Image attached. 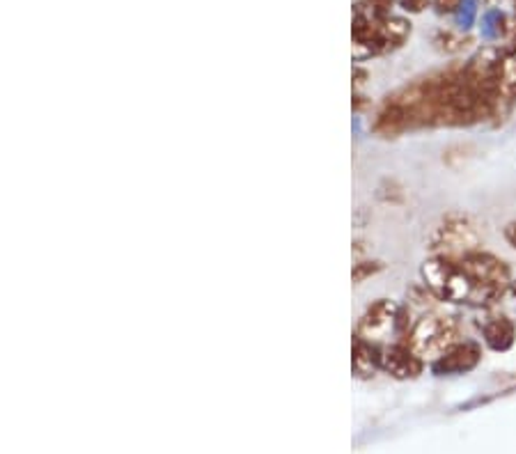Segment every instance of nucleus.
Segmentation results:
<instances>
[{
	"mask_svg": "<svg viewBox=\"0 0 516 454\" xmlns=\"http://www.w3.org/2000/svg\"><path fill=\"white\" fill-rule=\"evenodd\" d=\"M459 267L475 285V294H473V303L475 308H489L493 303L501 301L511 287V271L501 258L491 255V252L475 250L471 255L459 259Z\"/></svg>",
	"mask_w": 516,
	"mask_h": 454,
	"instance_id": "f257e3e1",
	"label": "nucleus"
},
{
	"mask_svg": "<svg viewBox=\"0 0 516 454\" xmlns=\"http://www.w3.org/2000/svg\"><path fill=\"white\" fill-rule=\"evenodd\" d=\"M422 285L434 294L439 301L448 303H473V294H475V285L473 280L464 273L457 259L439 258L431 255L425 259L421 267Z\"/></svg>",
	"mask_w": 516,
	"mask_h": 454,
	"instance_id": "f03ea898",
	"label": "nucleus"
},
{
	"mask_svg": "<svg viewBox=\"0 0 516 454\" xmlns=\"http://www.w3.org/2000/svg\"><path fill=\"white\" fill-rule=\"evenodd\" d=\"M457 333H459V322H457V317H452V314L427 313L413 323V328L409 331L404 342L409 344L415 353H421L422 359H425V356H436V359H439L440 353L457 342Z\"/></svg>",
	"mask_w": 516,
	"mask_h": 454,
	"instance_id": "7ed1b4c3",
	"label": "nucleus"
},
{
	"mask_svg": "<svg viewBox=\"0 0 516 454\" xmlns=\"http://www.w3.org/2000/svg\"><path fill=\"white\" fill-rule=\"evenodd\" d=\"M427 248H430L431 255L459 262L466 255L480 250V234L466 216H448L434 230Z\"/></svg>",
	"mask_w": 516,
	"mask_h": 454,
	"instance_id": "20e7f679",
	"label": "nucleus"
},
{
	"mask_svg": "<svg viewBox=\"0 0 516 454\" xmlns=\"http://www.w3.org/2000/svg\"><path fill=\"white\" fill-rule=\"evenodd\" d=\"M516 106V41L501 49V62H498V95L493 106V124H502L511 115Z\"/></svg>",
	"mask_w": 516,
	"mask_h": 454,
	"instance_id": "39448f33",
	"label": "nucleus"
},
{
	"mask_svg": "<svg viewBox=\"0 0 516 454\" xmlns=\"http://www.w3.org/2000/svg\"><path fill=\"white\" fill-rule=\"evenodd\" d=\"M482 360V347L475 340H464V342H455L450 349L440 353L439 359L431 363V374L434 377H461L468 374L480 365Z\"/></svg>",
	"mask_w": 516,
	"mask_h": 454,
	"instance_id": "423d86ee",
	"label": "nucleus"
},
{
	"mask_svg": "<svg viewBox=\"0 0 516 454\" xmlns=\"http://www.w3.org/2000/svg\"><path fill=\"white\" fill-rule=\"evenodd\" d=\"M397 314L400 305L388 298H379L365 310L358 322V335L376 344V340H384L393 331L397 335Z\"/></svg>",
	"mask_w": 516,
	"mask_h": 454,
	"instance_id": "0eeeda50",
	"label": "nucleus"
},
{
	"mask_svg": "<svg viewBox=\"0 0 516 454\" xmlns=\"http://www.w3.org/2000/svg\"><path fill=\"white\" fill-rule=\"evenodd\" d=\"M381 369L388 372L393 378H397V381H409V378L421 377L422 369H425V359L402 340V342L390 344V347L384 349Z\"/></svg>",
	"mask_w": 516,
	"mask_h": 454,
	"instance_id": "6e6552de",
	"label": "nucleus"
},
{
	"mask_svg": "<svg viewBox=\"0 0 516 454\" xmlns=\"http://www.w3.org/2000/svg\"><path fill=\"white\" fill-rule=\"evenodd\" d=\"M482 338L491 351H510L516 342V323L507 314H496L482 323Z\"/></svg>",
	"mask_w": 516,
	"mask_h": 454,
	"instance_id": "1a4fd4ad",
	"label": "nucleus"
},
{
	"mask_svg": "<svg viewBox=\"0 0 516 454\" xmlns=\"http://www.w3.org/2000/svg\"><path fill=\"white\" fill-rule=\"evenodd\" d=\"M381 349L376 347L370 340L354 338V359H351V368L358 378H372L376 374V369H381Z\"/></svg>",
	"mask_w": 516,
	"mask_h": 454,
	"instance_id": "9d476101",
	"label": "nucleus"
},
{
	"mask_svg": "<svg viewBox=\"0 0 516 454\" xmlns=\"http://www.w3.org/2000/svg\"><path fill=\"white\" fill-rule=\"evenodd\" d=\"M411 35V23L402 16H385L381 23V41H384V53L395 50L409 40Z\"/></svg>",
	"mask_w": 516,
	"mask_h": 454,
	"instance_id": "9b49d317",
	"label": "nucleus"
},
{
	"mask_svg": "<svg viewBox=\"0 0 516 454\" xmlns=\"http://www.w3.org/2000/svg\"><path fill=\"white\" fill-rule=\"evenodd\" d=\"M434 41H436V49L446 50V53H457V50H461L466 46L464 40L457 37L455 32H439Z\"/></svg>",
	"mask_w": 516,
	"mask_h": 454,
	"instance_id": "f8f14e48",
	"label": "nucleus"
},
{
	"mask_svg": "<svg viewBox=\"0 0 516 454\" xmlns=\"http://www.w3.org/2000/svg\"><path fill=\"white\" fill-rule=\"evenodd\" d=\"M381 268H384V264L381 262H358L354 267V283H363V280H367L370 276H375V273H379Z\"/></svg>",
	"mask_w": 516,
	"mask_h": 454,
	"instance_id": "ddd939ff",
	"label": "nucleus"
},
{
	"mask_svg": "<svg viewBox=\"0 0 516 454\" xmlns=\"http://www.w3.org/2000/svg\"><path fill=\"white\" fill-rule=\"evenodd\" d=\"M439 14H455V12L461 10L464 0H431Z\"/></svg>",
	"mask_w": 516,
	"mask_h": 454,
	"instance_id": "4468645a",
	"label": "nucleus"
},
{
	"mask_svg": "<svg viewBox=\"0 0 516 454\" xmlns=\"http://www.w3.org/2000/svg\"><path fill=\"white\" fill-rule=\"evenodd\" d=\"M365 5L375 10L376 14H388L390 7H393V0H363Z\"/></svg>",
	"mask_w": 516,
	"mask_h": 454,
	"instance_id": "2eb2a0df",
	"label": "nucleus"
},
{
	"mask_svg": "<svg viewBox=\"0 0 516 454\" xmlns=\"http://www.w3.org/2000/svg\"><path fill=\"white\" fill-rule=\"evenodd\" d=\"M431 0H402V7L406 12H422L425 7H430Z\"/></svg>",
	"mask_w": 516,
	"mask_h": 454,
	"instance_id": "dca6fc26",
	"label": "nucleus"
},
{
	"mask_svg": "<svg viewBox=\"0 0 516 454\" xmlns=\"http://www.w3.org/2000/svg\"><path fill=\"white\" fill-rule=\"evenodd\" d=\"M502 237H505V241L516 250V221L507 222V225L502 227Z\"/></svg>",
	"mask_w": 516,
	"mask_h": 454,
	"instance_id": "f3484780",
	"label": "nucleus"
},
{
	"mask_svg": "<svg viewBox=\"0 0 516 454\" xmlns=\"http://www.w3.org/2000/svg\"><path fill=\"white\" fill-rule=\"evenodd\" d=\"M370 106V101H367V96H360V95H356L354 96V111H365V108Z\"/></svg>",
	"mask_w": 516,
	"mask_h": 454,
	"instance_id": "a211bd4d",
	"label": "nucleus"
},
{
	"mask_svg": "<svg viewBox=\"0 0 516 454\" xmlns=\"http://www.w3.org/2000/svg\"><path fill=\"white\" fill-rule=\"evenodd\" d=\"M510 292L514 294V298H516V283H511V287H510Z\"/></svg>",
	"mask_w": 516,
	"mask_h": 454,
	"instance_id": "6ab92c4d",
	"label": "nucleus"
},
{
	"mask_svg": "<svg viewBox=\"0 0 516 454\" xmlns=\"http://www.w3.org/2000/svg\"><path fill=\"white\" fill-rule=\"evenodd\" d=\"M486 3H496V0H486Z\"/></svg>",
	"mask_w": 516,
	"mask_h": 454,
	"instance_id": "aec40b11",
	"label": "nucleus"
}]
</instances>
